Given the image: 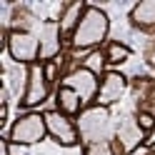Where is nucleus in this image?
<instances>
[{"instance_id": "nucleus-10", "label": "nucleus", "mask_w": 155, "mask_h": 155, "mask_svg": "<svg viewBox=\"0 0 155 155\" xmlns=\"http://www.w3.org/2000/svg\"><path fill=\"white\" fill-rule=\"evenodd\" d=\"M128 88H130V80L120 70H105L100 75V90H98V100H95V105L110 108V105L120 103Z\"/></svg>"}, {"instance_id": "nucleus-4", "label": "nucleus", "mask_w": 155, "mask_h": 155, "mask_svg": "<svg viewBox=\"0 0 155 155\" xmlns=\"http://www.w3.org/2000/svg\"><path fill=\"white\" fill-rule=\"evenodd\" d=\"M3 48L10 55V60H15L18 65L28 68V65L40 63V40H38V33L3 28Z\"/></svg>"}, {"instance_id": "nucleus-1", "label": "nucleus", "mask_w": 155, "mask_h": 155, "mask_svg": "<svg viewBox=\"0 0 155 155\" xmlns=\"http://www.w3.org/2000/svg\"><path fill=\"white\" fill-rule=\"evenodd\" d=\"M63 80V70L60 63H35L25 68V85H23V95L18 105L23 108V113L28 110H38L40 105L48 103V98L55 93L58 83Z\"/></svg>"}, {"instance_id": "nucleus-5", "label": "nucleus", "mask_w": 155, "mask_h": 155, "mask_svg": "<svg viewBox=\"0 0 155 155\" xmlns=\"http://www.w3.org/2000/svg\"><path fill=\"white\" fill-rule=\"evenodd\" d=\"M45 115V125H48V138L55 140L60 148H75V145L83 143L80 128H78L75 118H68L60 110H43Z\"/></svg>"}, {"instance_id": "nucleus-2", "label": "nucleus", "mask_w": 155, "mask_h": 155, "mask_svg": "<svg viewBox=\"0 0 155 155\" xmlns=\"http://www.w3.org/2000/svg\"><path fill=\"white\" fill-rule=\"evenodd\" d=\"M110 35V18L108 13L98 5H88L80 18L78 28L73 30L70 40H68V53L78 55V53H95L108 43Z\"/></svg>"}, {"instance_id": "nucleus-11", "label": "nucleus", "mask_w": 155, "mask_h": 155, "mask_svg": "<svg viewBox=\"0 0 155 155\" xmlns=\"http://www.w3.org/2000/svg\"><path fill=\"white\" fill-rule=\"evenodd\" d=\"M128 20L135 30L155 35V0H140L128 13Z\"/></svg>"}, {"instance_id": "nucleus-6", "label": "nucleus", "mask_w": 155, "mask_h": 155, "mask_svg": "<svg viewBox=\"0 0 155 155\" xmlns=\"http://www.w3.org/2000/svg\"><path fill=\"white\" fill-rule=\"evenodd\" d=\"M63 85H68V88H73L78 95L83 98V103H85V108H90V105H95V100H98V90H100V75L95 73V70H90L88 65H75L70 73H68L63 80H60ZM58 83V85H60Z\"/></svg>"}, {"instance_id": "nucleus-15", "label": "nucleus", "mask_w": 155, "mask_h": 155, "mask_svg": "<svg viewBox=\"0 0 155 155\" xmlns=\"http://www.w3.org/2000/svg\"><path fill=\"white\" fill-rule=\"evenodd\" d=\"M100 53H103V60H105V68H108V70H115L118 65L128 63L130 55H133V50L120 40H108L100 48Z\"/></svg>"}, {"instance_id": "nucleus-14", "label": "nucleus", "mask_w": 155, "mask_h": 155, "mask_svg": "<svg viewBox=\"0 0 155 155\" xmlns=\"http://www.w3.org/2000/svg\"><path fill=\"white\" fill-rule=\"evenodd\" d=\"M85 3H68V5H63L60 8V18H58V25H60V30H63V35H65V40H70V35H73V30L78 28V23H80V18H83V13H85Z\"/></svg>"}, {"instance_id": "nucleus-16", "label": "nucleus", "mask_w": 155, "mask_h": 155, "mask_svg": "<svg viewBox=\"0 0 155 155\" xmlns=\"http://www.w3.org/2000/svg\"><path fill=\"white\" fill-rule=\"evenodd\" d=\"M83 155H118L113 140H95V143H83Z\"/></svg>"}, {"instance_id": "nucleus-7", "label": "nucleus", "mask_w": 155, "mask_h": 155, "mask_svg": "<svg viewBox=\"0 0 155 155\" xmlns=\"http://www.w3.org/2000/svg\"><path fill=\"white\" fill-rule=\"evenodd\" d=\"M108 125H110V110L100 105L85 108L83 115L78 118L83 143H95V140H108Z\"/></svg>"}, {"instance_id": "nucleus-3", "label": "nucleus", "mask_w": 155, "mask_h": 155, "mask_svg": "<svg viewBox=\"0 0 155 155\" xmlns=\"http://www.w3.org/2000/svg\"><path fill=\"white\" fill-rule=\"evenodd\" d=\"M45 138H48V125H45V115L40 110L20 113L5 133V143L8 145H20V148L38 145Z\"/></svg>"}, {"instance_id": "nucleus-17", "label": "nucleus", "mask_w": 155, "mask_h": 155, "mask_svg": "<svg viewBox=\"0 0 155 155\" xmlns=\"http://www.w3.org/2000/svg\"><path fill=\"white\" fill-rule=\"evenodd\" d=\"M143 55H145V63H148L150 68H155V35L150 38V40H148V45H145Z\"/></svg>"}, {"instance_id": "nucleus-12", "label": "nucleus", "mask_w": 155, "mask_h": 155, "mask_svg": "<svg viewBox=\"0 0 155 155\" xmlns=\"http://www.w3.org/2000/svg\"><path fill=\"white\" fill-rule=\"evenodd\" d=\"M133 95H135V108L138 113H150L155 115V78H135L133 80Z\"/></svg>"}, {"instance_id": "nucleus-13", "label": "nucleus", "mask_w": 155, "mask_h": 155, "mask_svg": "<svg viewBox=\"0 0 155 155\" xmlns=\"http://www.w3.org/2000/svg\"><path fill=\"white\" fill-rule=\"evenodd\" d=\"M55 110H60L63 115H68V118H80L83 110H85V103L83 98L78 95L73 88H68V85H58L55 88Z\"/></svg>"}, {"instance_id": "nucleus-9", "label": "nucleus", "mask_w": 155, "mask_h": 155, "mask_svg": "<svg viewBox=\"0 0 155 155\" xmlns=\"http://www.w3.org/2000/svg\"><path fill=\"white\" fill-rule=\"evenodd\" d=\"M145 140H148V135H145V130L138 125L135 118L123 120L113 133V145L118 150V155H133L140 145H145Z\"/></svg>"}, {"instance_id": "nucleus-8", "label": "nucleus", "mask_w": 155, "mask_h": 155, "mask_svg": "<svg viewBox=\"0 0 155 155\" xmlns=\"http://www.w3.org/2000/svg\"><path fill=\"white\" fill-rule=\"evenodd\" d=\"M38 40H40V63H55V60H60L65 55L68 40H65L58 20H45L40 25Z\"/></svg>"}]
</instances>
